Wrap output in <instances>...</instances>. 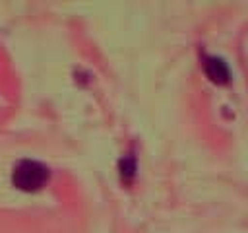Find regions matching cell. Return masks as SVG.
<instances>
[{"instance_id":"6da1fadb","label":"cell","mask_w":248,"mask_h":233,"mask_svg":"<svg viewBox=\"0 0 248 233\" xmlns=\"http://www.w3.org/2000/svg\"><path fill=\"white\" fill-rule=\"evenodd\" d=\"M48 179V169L33 159H23L14 169V184L21 190H37Z\"/></svg>"},{"instance_id":"7a4b0ae2","label":"cell","mask_w":248,"mask_h":233,"mask_svg":"<svg viewBox=\"0 0 248 233\" xmlns=\"http://www.w3.org/2000/svg\"><path fill=\"white\" fill-rule=\"evenodd\" d=\"M203 70L209 76V80L215 83H227L231 80V70H229L227 62L219 56H205Z\"/></svg>"},{"instance_id":"3957f363","label":"cell","mask_w":248,"mask_h":233,"mask_svg":"<svg viewBox=\"0 0 248 233\" xmlns=\"http://www.w3.org/2000/svg\"><path fill=\"white\" fill-rule=\"evenodd\" d=\"M120 175H122L124 181H130L136 175V159L132 155H128L120 161Z\"/></svg>"}]
</instances>
